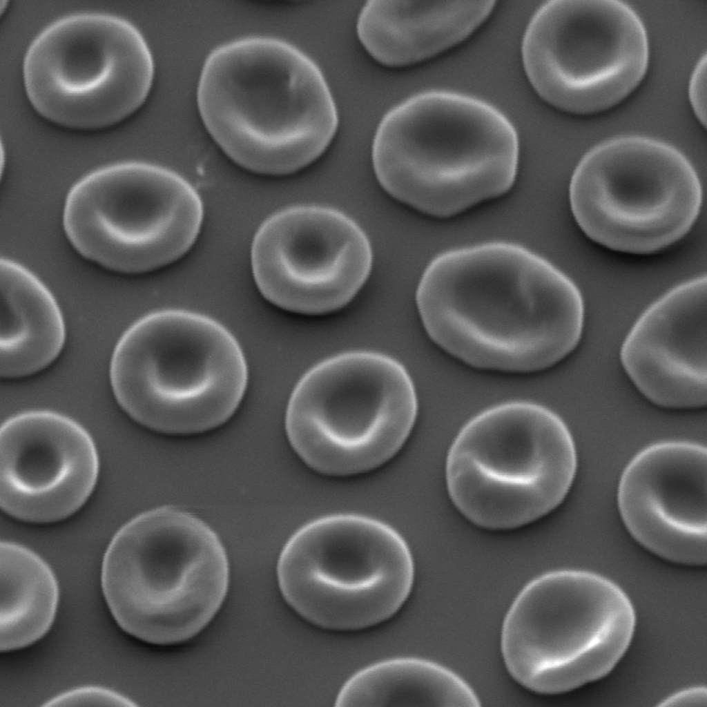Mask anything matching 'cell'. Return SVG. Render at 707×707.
<instances>
[{"mask_svg": "<svg viewBox=\"0 0 707 707\" xmlns=\"http://www.w3.org/2000/svg\"><path fill=\"white\" fill-rule=\"evenodd\" d=\"M416 303L435 344L490 371L548 369L576 348L584 326L576 284L543 257L508 242L437 255L421 277Z\"/></svg>", "mask_w": 707, "mask_h": 707, "instance_id": "obj_1", "label": "cell"}, {"mask_svg": "<svg viewBox=\"0 0 707 707\" xmlns=\"http://www.w3.org/2000/svg\"><path fill=\"white\" fill-rule=\"evenodd\" d=\"M199 112L224 153L250 171L302 168L327 148L338 113L318 66L281 39L252 36L215 48L197 89Z\"/></svg>", "mask_w": 707, "mask_h": 707, "instance_id": "obj_2", "label": "cell"}, {"mask_svg": "<svg viewBox=\"0 0 707 707\" xmlns=\"http://www.w3.org/2000/svg\"><path fill=\"white\" fill-rule=\"evenodd\" d=\"M372 158L379 182L393 197L448 217L512 188L519 144L514 126L494 106L468 95L430 90L384 116Z\"/></svg>", "mask_w": 707, "mask_h": 707, "instance_id": "obj_3", "label": "cell"}, {"mask_svg": "<svg viewBox=\"0 0 707 707\" xmlns=\"http://www.w3.org/2000/svg\"><path fill=\"white\" fill-rule=\"evenodd\" d=\"M244 356L215 320L161 310L122 334L112 354L110 380L121 407L162 433H200L225 423L247 383Z\"/></svg>", "mask_w": 707, "mask_h": 707, "instance_id": "obj_4", "label": "cell"}, {"mask_svg": "<svg viewBox=\"0 0 707 707\" xmlns=\"http://www.w3.org/2000/svg\"><path fill=\"white\" fill-rule=\"evenodd\" d=\"M101 587L118 625L144 641L173 644L202 630L220 608L229 563L215 532L171 506L134 518L111 541Z\"/></svg>", "mask_w": 707, "mask_h": 707, "instance_id": "obj_5", "label": "cell"}, {"mask_svg": "<svg viewBox=\"0 0 707 707\" xmlns=\"http://www.w3.org/2000/svg\"><path fill=\"white\" fill-rule=\"evenodd\" d=\"M577 465L564 421L539 404L512 401L469 420L447 456L452 501L470 521L490 530L532 523L567 495Z\"/></svg>", "mask_w": 707, "mask_h": 707, "instance_id": "obj_6", "label": "cell"}, {"mask_svg": "<svg viewBox=\"0 0 707 707\" xmlns=\"http://www.w3.org/2000/svg\"><path fill=\"white\" fill-rule=\"evenodd\" d=\"M636 625L624 591L600 574L552 571L529 582L505 617L501 652L510 675L541 694L571 691L607 675Z\"/></svg>", "mask_w": 707, "mask_h": 707, "instance_id": "obj_7", "label": "cell"}, {"mask_svg": "<svg viewBox=\"0 0 707 707\" xmlns=\"http://www.w3.org/2000/svg\"><path fill=\"white\" fill-rule=\"evenodd\" d=\"M418 409L404 367L380 354L325 360L301 378L285 419L289 442L313 469L347 476L384 464L401 448Z\"/></svg>", "mask_w": 707, "mask_h": 707, "instance_id": "obj_8", "label": "cell"}, {"mask_svg": "<svg viewBox=\"0 0 707 707\" xmlns=\"http://www.w3.org/2000/svg\"><path fill=\"white\" fill-rule=\"evenodd\" d=\"M287 603L307 621L335 631L378 625L396 614L414 581L409 548L376 519L337 514L297 530L278 563Z\"/></svg>", "mask_w": 707, "mask_h": 707, "instance_id": "obj_9", "label": "cell"}, {"mask_svg": "<svg viewBox=\"0 0 707 707\" xmlns=\"http://www.w3.org/2000/svg\"><path fill=\"white\" fill-rule=\"evenodd\" d=\"M574 217L595 242L648 254L682 238L702 202L695 168L678 149L639 135L605 140L590 149L571 177Z\"/></svg>", "mask_w": 707, "mask_h": 707, "instance_id": "obj_10", "label": "cell"}, {"mask_svg": "<svg viewBox=\"0 0 707 707\" xmlns=\"http://www.w3.org/2000/svg\"><path fill=\"white\" fill-rule=\"evenodd\" d=\"M154 73L151 52L135 26L93 12L49 24L29 46L23 64L36 111L77 129L108 127L130 116L148 97Z\"/></svg>", "mask_w": 707, "mask_h": 707, "instance_id": "obj_11", "label": "cell"}, {"mask_svg": "<svg viewBox=\"0 0 707 707\" xmlns=\"http://www.w3.org/2000/svg\"><path fill=\"white\" fill-rule=\"evenodd\" d=\"M203 208L175 172L144 162L95 170L69 191L63 225L84 258L110 270L138 273L175 261L195 242Z\"/></svg>", "mask_w": 707, "mask_h": 707, "instance_id": "obj_12", "label": "cell"}, {"mask_svg": "<svg viewBox=\"0 0 707 707\" xmlns=\"http://www.w3.org/2000/svg\"><path fill=\"white\" fill-rule=\"evenodd\" d=\"M522 58L539 96L561 110L589 115L627 97L649 62L646 28L615 0H553L543 4L523 36Z\"/></svg>", "mask_w": 707, "mask_h": 707, "instance_id": "obj_13", "label": "cell"}, {"mask_svg": "<svg viewBox=\"0 0 707 707\" xmlns=\"http://www.w3.org/2000/svg\"><path fill=\"white\" fill-rule=\"evenodd\" d=\"M372 262L359 226L336 210L314 206L282 209L258 229L251 262L262 294L279 307L322 313L349 302Z\"/></svg>", "mask_w": 707, "mask_h": 707, "instance_id": "obj_14", "label": "cell"}, {"mask_svg": "<svg viewBox=\"0 0 707 707\" xmlns=\"http://www.w3.org/2000/svg\"><path fill=\"white\" fill-rule=\"evenodd\" d=\"M98 456L86 430L50 411L14 416L0 432V503L17 519L37 523L77 511L95 485Z\"/></svg>", "mask_w": 707, "mask_h": 707, "instance_id": "obj_15", "label": "cell"}, {"mask_svg": "<svg viewBox=\"0 0 707 707\" xmlns=\"http://www.w3.org/2000/svg\"><path fill=\"white\" fill-rule=\"evenodd\" d=\"M706 447L667 441L646 447L626 467L618 487L622 520L648 550L679 564L706 565Z\"/></svg>", "mask_w": 707, "mask_h": 707, "instance_id": "obj_16", "label": "cell"}, {"mask_svg": "<svg viewBox=\"0 0 707 707\" xmlns=\"http://www.w3.org/2000/svg\"><path fill=\"white\" fill-rule=\"evenodd\" d=\"M707 280L682 282L638 318L620 350L622 366L650 402L689 409L707 400Z\"/></svg>", "mask_w": 707, "mask_h": 707, "instance_id": "obj_17", "label": "cell"}, {"mask_svg": "<svg viewBox=\"0 0 707 707\" xmlns=\"http://www.w3.org/2000/svg\"><path fill=\"white\" fill-rule=\"evenodd\" d=\"M494 5L492 1H370L359 14L357 32L377 61L410 65L462 42Z\"/></svg>", "mask_w": 707, "mask_h": 707, "instance_id": "obj_18", "label": "cell"}, {"mask_svg": "<svg viewBox=\"0 0 707 707\" xmlns=\"http://www.w3.org/2000/svg\"><path fill=\"white\" fill-rule=\"evenodd\" d=\"M0 374L6 378L34 374L60 354L66 339L63 316L54 296L28 269L0 262Z\"/></svg>", "mask_w": 707, "mask_h": 707, "instance_id": "obj_19", "label": "cell"}, {"mask_svg": "<svg viewBox=\"0 0 707 707\" xmlns=\"http://www.w3.org/2000/svg\"><path fill=\"white\" fill-rule=\"evenodd\" d=\"M337 706H479L459 676L429 660L385 659L358 670L337 695Z\"/></svg>", "mask_w": 707, "mask_h": 707, "instance_id": "obj_20", "label": "cell"}, {"mask_svg": "<svg viewBox=\"0 0 707 707\" xmlns=\"http://www.w3.org/2000/svg\"><path fill=\"white\" fill-rule=\"evenodd\" d=\"M59 587L49 565L12 543L0 547V648L10 651L41 639L54 621Z\"/></svg>", "mask_w": 707, "mask_h": 707, "instance_id": "obj_21", "label": "cell"}, {"mask_svg": "<svg viewBox=\"0 0 707 707\" xmlns=\"http://www.w3.org/2000/svg\"><path fill=\"white\" fill-rule=\"evenodd\" d=\"M45 706H135L129 698L110 689L97 686H81L64 692L48 701Z\"/></svg>", "mask_w": 707, "mask_h": 707, "instance_id": "obj_22", "label": "cell"}, {"mask_svg": "<svg viewBox=\"0 0 707 707\" xmlns=\"http://www.w3.org/2000/svg\"><path fill=\"white\" fill-rule=\"evenodd\" d=\"M688 95L693 110L698 121L706 124V56L701 57L694 68L689 82Z\"/></svg>", "mask_w": 707, "mask_h": 707, "instance_id": "obj_23", "label": "cell"}, {"mask_svg": "<svg viewBox=\"0 0 707 707\" xmlns=\"http://www.w3.org/2000/svg\"><path fill=\"white\" fill-rule=\"evenodd\" d=\"M707 705L706 687L694 686L676 692L664 699L660 706H704Z\"/></svg>", "mask_w": 707, "mask_h": 707, "instance_id": "obj_24", "label": "cell"}]
</instances>
